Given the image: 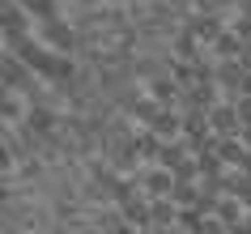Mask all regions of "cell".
<instances>
[{
	"label": "cell",
	"instance_id": "cell-1",
	"mask_svg": "<svg viewBox=\"0 0 251 234\" xmlns=\"http://www.w3.org/2000/svg\"><path fill=\"white\" fill-rule=\"evenodd\" d=\"M17 60L26 68H34V73H43V77H68V60L64 52H55V47H47L43 39H17Z\"/></svg>",
	"mask_w": 251,
	"mask_h": 234
},
{
	"label": "cell",
	"instance_id": "cell-2",
	"mask_svg": "<svg viewBox=\"0 0 251 234\" xmlns=\"http://www.w3.org/2000/svg\"><path fill=\"white\" fill-rule=\"evenodd\" d=\"M136 187H141L145 196H175L179 192V170L166 166V162H149V166L141 170Z\"/></svg>",
	"mask_w": 251,
	"mask_h": 234
},
{
	"label": "cell",
	"instance_id": "cell-3",
	"mask_svg": "<svg viewBox=\"0 0 251 234\" xmlns=\"http://www.w3.org/2000/svg\"><path fill=\"white\" fill-rule=\"evenodd\" d=\"M39 39L43 43H47V47H55V52H73V47H77V30H73V26H68V22H64V17H39Z\"/></svg>",
	"mask_w": 251,
	"mask_h": 234
},
{
	"label": "cell",
	"instance_id": "cell-4",
	"mask_svg": "<svg viewBox=\"0 0 251 234\" xmlns=\"http://www.w3.org/2000/svg\"><path fill=\"white\" fill-rule=\"evenodd\" d=\"M243 52H247V39L238 34V26H222V34L213 39V55L217 60H243Z\"/></svg>",
	"mask_w": 251,
	"mask_h": 234
},
{
	"label": "cell",
	"instance_id": "cell-5",
	"mask_svg": "<svg viewBox=\"0 0 251 234\" xmlns=\"http://www.w3.org/2000/svg\"><path fill=\"white\" fill-rule=\"evenodd\" d=\"M149 128L158 132L162 141H171V136H183V119L175 115V111H162V106H158V115L149 119Z\"/></svg>",
	"mask_w": 251,
	"mask_h": 234
},
{
	"label": "cell",
	"instance_id": "cell-6",
	"mask_svg": "<svg viewBox=\"0 0 251 234\" xmlns=\"http://www.w3.org/2000/svg\"><path fill=\"white\" fill-rule=\"evenodd\" d=\"M213 213H217V217H222L226 226H238V221L247 217V208H243V196H222Z\"/></svg>",
	"mask_w": 251,
	"mask_h": 234
},
{
	"label": "cell",
	"instance_id": "cell-7",
	"mask_svg": "<svg viewBox=\"0 0 251 234\" xmlns=\"http://www.w3.org/2000/svg\"><path fill=\"white\" fill-rule=\"evenodd\" d=\"M4 39L9 43L26 39V13H22V9L13 13V4H4Z\"/></svg>",
	"mask_w": 251,
	"mask_h": 234
},
{
	"label": "cell",
	"instance_id": "cell-8",
	"mask_svg": "<svg viewBox=\"0 0 251 234\" xmlns=\"http://www.w3.org/2000/svg\"><path fill=\"white\" fill-rule=\"evenodd\" d=\"M175 94H179V81H175V77H158V81H149V98H153V103H171Z\"/></svg>",
	"mask_w": 251,
	"mask_h": 234
},
{
	"label": "cell",
	"instance_id": "cell-9",
	"mask_svg": "<svg viewBox=\"0 0 251 234\" xmlns=\"http://www.w3.org/2000/svg\"><path fill=\"white\" fill-rule=\"evenodd\" d=\"M68 4H77V9H98L102 0H68Z\"/></svg>",
	"mask_w": 251,
	"mask_h": 234
},
{
	"label": "cell",
	"instance_id": "cell-10",
	"mask_svg": "<svg viewBox=\"0 0 251 234\" xmlns=\"http://www.w3.org/2000/svg\"><path fill=\"white\" fill-rule=\"evenodd\" d=\"M238 136H243V145L251 149V124H243V132H238Z\"/></svg>",
	"mask_w": 251,
	"mask_h": 234
}]
</instances>
